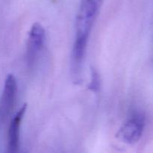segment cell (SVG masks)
Listing matches in <instances>:
<instances>
[{
  "mask_svg": "<svg viewBox=\"0 0 153 153\" xmlns=\"http://www.w3.org/2000/svg\"><path fill=\"white\" fill-rule=\"evenodd\" d=\"M103 0H81L76 15V37L72 52V72L82 73L88 39Z\"/></svg>",
  "mask_w": 153,
  "mask_h": 153,
  "instance_id": "6da1fadb",
  "label": "cell"
},
{
  "mask_svg": "<svg viewBox=\"0 0 153 153\" xmlns=\"http://www.w3.org/2000/svg\"><path fill=\"white\" fill-rule=\"evenodd\" d=\"M144 126V117L141 114H135L120 127L117 137L124 143L134 144L141 138Z\"/></svg>",
  "mask_w": 153,
  "mask_h": 153,
  "instance_id": "7a4b0ae2",
  "label": "cell"
},
{
  "mask_svg": "<svg viewBox=\"0 0 153 153\" xmlns=\"http://www.w3.org/2000/svg\"><path fill=\"white\" fill-rule=\"evenodd\" d=\"M46 39V32L42 25L34 23L28 33L26 46V60L28 65H33L36 58L43 47Z\"/></svg>",
  "mask_w": 153,
  "mask_h": 153,
  "instance_id": "3957f363",
  "label": "cell"
},
{
  "mask_svg": "<svg viewBox=\"0 0 153 153\" xmlns=\"http://www.w3.org/2000/svg\"><path fill=\"white\" fill-rule=\"evenodd\" d=\"M17 92V83L13 74L6 77L0 100V118L5 120L13 111Z\"/></svg>",
  "mask_w": 153,
  "mask_h": 153,
  "instance_id": "277c9868",
  "label": "cell"
},
{
  "mask_svg": "<svg viewBox=\"0 0 153 153\" xmlns=\"http://www.w3.org/2000/svg\"><path fill=\"white\" fill-rule=\"evenodd\" d=\"M27 105L24 104L11 120L7 134V152H17L19 147V134L20 126L24 115L26 111Z\"/></svg>",
  "mask_w": 153,
  "mask_h": 153,
  "instance_id": "5b68a950",
  "label": "cell"
},
{
  "mask_svg": "<svg viewBox=\"0 0 153 153\" xmlns=\"http://www.w3.org/2000/svg\"><path fill=\"white\" fill-rule=\"evenodd\" d=\"M100 79L98 73H97V71L95 69H92L91 70V82L90 83L88 88L91 91L97 93L99 91V89H100Z\"/></svg>",
  "mask_w": 153,
  "mask_h": 153,
  "instance_id": "8992f818",
  "label": "cell"
}]
</instances>
